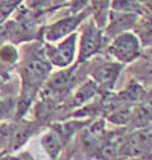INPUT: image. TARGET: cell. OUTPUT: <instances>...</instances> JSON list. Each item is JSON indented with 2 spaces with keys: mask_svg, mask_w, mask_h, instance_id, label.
Returning a JSON list of instances; mask_svg holds the SVG:
<instances>
[{
  "mask_svg": "<svg viewBox=\"0 0 152 160\" xmlns=\"http://www.w3.org/2000/svg\"><path fill=\"white\" fill-rule=\"evenodd\" d=\"M135 40L131 37H123L120 38L117 43H116V52L122 57V58H131L135 55Z\"/></svg>",
  "mask_w": 152,
  "mask_h": 160,
  "instance_id": "6da1fadb",
  "label": "cell"
},
{
  "mask_svg": "<svg viewBox=\"0 0 152 160\" xmlns=\"http://www.w3.org/2000/svg\"><path fill=\"white\" fill-rule=\"evenodd\" d=\"M5 160H9V159H5Z\"/></svg>",
  "mask_w": 152,
  "mask_h": 160,
  "instance_id": "7a4b0ae2",
  "label": "cell"
}]
</instances>
